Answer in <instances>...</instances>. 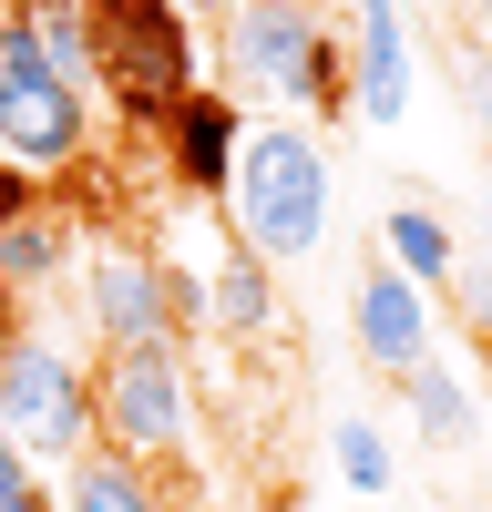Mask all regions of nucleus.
I'll return each mask as SVG.
<instances>
[{
	"instance_id": "nucleus-1",
	"label": "nucleus",
	"mask_w": 492,
	"mask_h": 512,
	"mask_svg": "<svg viewBox=\"0 0 492 512\" xmlns=\"http://www.w3.org/2000/svg\"><path fill=\"white\" fill-rule=\"evenodd\" d=\"M226 216H236V246H257L267 267L318 256L328 246V154L298 134V123L246 134L236 144V175H226Z\"/></svg>"
},
{
	"instance_id": "nucleus-2",
	"label": "nucleus",
	"mask_w": 492,
	"mask_h": 512,
	"mask_svg": "<svg viewBox=\"0 0 492 512\" xmlns=\"http://www.w3.org/2000/svg\"><path fill=\"white\" fill-rule=\"evenodd\" d=\"M93 21V72L134 123H175V103H195V11L175 0H82Z\"/></svg>"
},
{
	"instance_id": "nucleus-3",
	"label": "nucleus",
	"mask_w": 492,
	"mask_h": 512,
	"mask_svg": "<svg viewBox=\"0 0 492 512\" xmlns=\"http://www.w3.org/2000/svg\"><path fill=\"white\" fill-rule=\"evenodd\" d=\"M226 62L267 103H328L339 113V93H349V41L328 21V0H246L226 21Z\"/></svg>"
},
{
	"instance_id": "nucleus-4",
	"label": "nucleus",
	"mask_w": 492,
	"mask_h": 512,
	"mask_svg": "<svg viewBox=\"0 0 492 512\" xmlns=\"http://www.w3.org/2000/svg\"><path fill=\"white\" fill-rule=\"evenodd\" d=\"M93 441L123 461H175L195 441V390H185V338H144V349H103L93 369Z\"/></svg>"
},
{
	"instance_id": "nucleus-5",
	"label": "nucleus",
	"mask_w": 492,
	"mask_h": 512,
	"mask_svg": "<svg viewBox=\"0 0 492 512\" xmlns=\"http://www.w3.org/2000/svg\"><path fill=\"white\" fill-rule=\"evenodd\" d=\"M0 431H11L31 461H72L93 451V379L82 359H62L41 328H21L11 349H0Z\"/></svg>"
},
{
	"instance_id": "nucleus-6",
	"label": "nucleus",
	"mask_w": 492,
	"mask_h": 512,
	"mask_svg": "<svg viewBox=\"0 0 492 512\" xmlns=\"http://www.w3.org/2000/svg\"><path fill=\"white\" fill-rule=\"evenodd\" d=\"M82 134H93L82 93L0 21V164H11V175H52V164L82 154Z\"/></svg>"
},
{
	"instance_id": "nucleus-7",
	"label": "nucleus",
	"mask_w": 492,
	"mask_h": 512,
	"mask_svg": "<svg viewBox=\"0 0 492 512\" xmlns=\"http://www.w3.org/2000/svg\"><path fill=\"white\" fill-rule=\"evenodd\" d=\"M82 308H93V338L103 349H144V338H185L175 328V267L144 246H103L82 267Z\"/></svg>"
},
{
	"instance_id": "nucleus-8",
	"label": "nucleus",
	"mask_w": 492,
	"mask_h": 512,
	"mask_svg": "<svg viewBox=\"0 0 492 512\" xmlns=\"http://www.w3.org/2000/svg\"><path fill=\"white\" fill-rule=\"evenodd\" d=\"M349 338H359V359L400 390V379L431 359V297H421V277H400L390 256H369L359 287H349Z\"/></svg>"
},
{
	"instance_id": "nucleus-9",
	"label": "nucleus",
	"mask_w": 492,
	"mask_h": 512,
	"mask_svg": "<svg viewBox=\"0 0 492 512\" xmlns=\"http://www.w3.org/2000/svg\"><path fill=\"white\" fill-rule=\"evenodd\" d=\"M0 21H11V31L31 41V52L52 62V72L72 82V93H82V103L103 93V72H93V21H82V0H11Z\"/></svg>"
},
{
	"instance_id": "nucleus-10",
	"label": "nucleus",
	"mask_w": 492,
	"mask_h": 512,
	"mask_svg": "<svg viewBox=\"0 0 492 512\" xmlns=\"http://www.w3.org/2000/svg\"><path fill=\"white\" fill-rule=\"evenodd\" d=\"M359 113H369V123H400V113H410L400 0H359Z\"/></svg>"
},
{
	"instance_id": "nucleus-11",
	"label": "nucleus",
	"mask_w": 492,
	"mask_h": 512,
	"mask_svg": "<svg viewBox=\"0 0 492 512\" xmlns=\"http://www.w3.org/2000/svg\"><path fill=\"white\" fill-rule=\"evenodd\" d=\"M62 256H72V216H52V205H31V195L0 216V287H11V297L52 287V277H62Z\"/></svg>"
},
{
	"instance_id": "nucleus-12",
	"label": "nucleus",
	"mask_w": 492,
	"mask_h": 512,
	"mask_svg": "<svg viewBox=\"0 0 492 512\" xmlns=\"http://www.w3.org/2000/svg\"><path fill=\"white\" fill-rule=\"evenodd\" d=\"M236 144H246V134H236V113H226V103H205V93L175 103V175H185L195 195H226Z\"/></svg>"
},
{
	"instance_id": "nucleus-13",
	"label": "nucleus",
	"mask_w": 492,
	"mask_h": 512,
	"mask_svg": "<svg viewBox=\"0 0 492 512\" xmlns=\"http://www.w3.org/2000/svg\"><path fill=\"white\" fill-rule=\"evenodd\" d=\"M62 512H164V492H154L144 461H123V451L93 441V451L62 472Z\"/></svg>"
},
{
	"instance_id": "nucleus-14",
	"label": "nucleus",
	"mask_w": 492,
	"mask_h": 512,
	"mask_svg": "<svg viewBox=\"0 0 492 512\" xmlns=\"http://www.w3.org/2000/svg\"><path fill=\"white\" fill-rule=\"evenodd\" d=\"M400 390H410V431H421L431 451H462V441L482 431V400L462 390V369H451V359H421Z\"/></svg>"
},
{
	"instance_id": "nucleus-15",
	"label": "nucleus",
	"mask_w": 492,
	"mask_h": 512,
	"mask_svg": "<svg viewBox=\"0 0 492 512\" xmlns=\"http://www.w3.org/2000/svg\"><path fill=\"white\" fill-rule=\"evenodd\" d=\"M216 328H236V338L277 328V267L257 246H226V267H216Z\"/></svg>"
},
{
	"instance_id": "nucleus-16",
	"label": "nucleus",
	"mask_w": 492,
	"mask_h": 512,
	"mask_svg": "<svg viewBox=\"0 0 492 512\" xmlns=\"http://www.w3.org/2000/svg\"><path fill=\"white\" fill-rule=\"evenodd\" d=\"M380 256H390V267L400 277H451V226L431 216V205H390V216H380Z\"/></svg>"
},
{
	"instance_id": "nucleus-17",
	"label": "nucleus",
	"mask_w": 492,
	"mask_h": 512,
	"mask_svg": "<svg viewBox=\"0 0 492 512\" xmlns=\"http://www.w3.org/2000/svg\"><path fill=\"white\" fill-rule=\"evenodd\" d=\"M339 472H349L359 492H380V482H390V441L369 431V420H349V431H339Z\"/></svg>"
},
{
	"instance_id": "nucleus-18",
	"label": "nucleus",
	"mask_w": 492,
	"mask_h": 512,
	"mask_svg": "<svg viewBox=\"0 0 492 512\" xmlns=\"http://www.w3.org/2000/svg\"><path fill=\"white\" fill-rule=\"evenodd\" d=\"M0 512H52V492L31 482V451H21L11 431H0Z\"/></svg>"
},
{
	"instance_id": "nucleus-19",
	"label": "nucleus",
	"mask_w": 492,
	"mask_h": 512,
	"mask_svg": "<svg viewBox=\"0 0 492 512\" xmlns=\"http://www.w3.org/2000/svg\"><path fill=\"white\" fill-rule=\"evenodd\" d=\"M451 82H462V103H472V123L492 134V62H482V52H451Z\"/></svg>"
},
{
	"instance_id": "nucleus-20",
	"label": "nucleus",
	"mask_w": 492,
	"mask_h": 512,
	"mask_svg": "<svg viewBox=\"0 0 492 512\" xmlns=\"http://www.w3.org/2000/svg\"><path fill=\"white\" fill-rule=\"evenodd\" d=\"M462 308H472V328H492V277H462Z\"/></svg>"
},
{
	"instance_id": "nucleus-21",
	"label": "nucleus",
	"mask_w": 492,
	"mask_h": 512,
	"mask_svg": "<svg viewBox=\"0 0 492 512\" xmlns=\"http://www.w3.org/2000/svg\"><path fill=\"white\" fill-rule=\"evenodd\" d=\"M11 205H21V175H11V164H0V216H11Z\"/></svg>"
},
{
	"instance_id": "nucleus-22",
	"label": "nucleus",
	"mask_w": 492,
	"mask_h": 512,
	"mask_svg": "<svg viewBox=\"0 0 492 512\" xmlns=\"http://www.w3.org/2000/svg\"><path fill=\"white\" fill-rule=\"evenodd\" d=\"M175 11H226V0H175Z\"/></svg>"
},
{
	"instance_id": "nucleus-23",
	"label": "nucleus",
	"mask_w": 492,
	"mask_h": 512,
	"mask_svg": "<svg viewBox=\"0 0 492 512\" xmlns=\"http://www.w3.org/2000/svg\"><path fill=\"white\" fill-rule=\"evenodd\" d=\"M482 226H492V205H482Z\"/></svg>"
},
{
	"instance_id": "nucleus-24",
	"label": "nucleus",
	"mask_w": 492,
	"mask_h": 512,
	"mask_svg": "<svg viewBox=\"0 0 492 512\" xmlns=\"http://www.w3.org/2000/svg\"><path fill=\"white\" fill-rule=\"evenodd\" d=\"M349 512H369V502H349Z\"/></svg>"
}]
</instances>
